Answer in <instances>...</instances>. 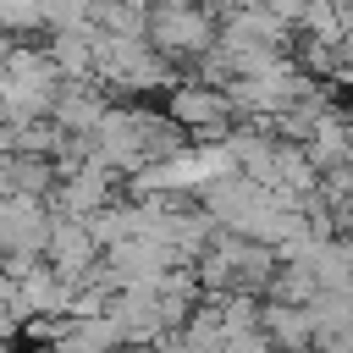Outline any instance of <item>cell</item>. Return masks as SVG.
<instances>
[{
    "label": "cell",
    "mask_w": 353,
    "mask_h": 353,
    "mask_svg": "<svg viewBox=\"0 0 353 353\" xmlns=\"http://www.w3.org/2000/svg\"><path fill=\"white\" fill-rule=\"evenodd\" d=\"M165 121H171L176 132L210 143V138H221V132L232 127V105H226L221 88H204V83H182V77H176V83L165 88Z\"/></svg>",
    "instance_id": "cell-1"
},
{
    "label": "cell",
    "mask_w": 353,
    "mask_h": 353,
    "mask_svg": "<svg viewBox=\"0 0 353 353\" xmlns=\"http://www.w3.org/2000/svg\"><path fill=\"white\" fill-rule=\"evenodd\" d=\"M83 6H94V0H83Z\"/></svg>",
    "instance_id": "cell-10"
},
{
    "label": "cell",
    "mask_w": 353,
    "mask_h": 353,
    "mask_svg": "<svg viewBox=\"0 0 353 353\" xmlns=\"http://www.w3.org/2000/svg\"><path fill=\"white\" fill-rule=\"evenodd\" d=\"M105 110H110V94H105L94 77H83V83H61L55 99H50V121H55L61 132H94Z\"/></svg>",
    "instance_id": "cell-2"
},
{
    "label": "cell",
    "mask_w": 353,
    "mask_h": 353,
    "mask_svg": "<svg viewBox=\"0 0 353 353\" xmlns=\"http://www.w3.org/2000/svg\"><path fill=\"white\" fill-rule=\"evenodd\" d=\"M149 22V0H94L88 6V28L105 39H143Z\"/></svg>",
    "instance_id": "cell-5"
},
{
    "label": "cell",
    "mask_w": 353,
    "mask_h": 353,
    "mask_svg": "<svg viewBox=\"0 0 353 353\" xmlns=\"http://www.w3.org/2000/svg\"><path fill=\"white\" fill-rule=\"evenodd\" d=\"M254 6H259L265 17H276L281 28H298V17H303V6H309V0H254Z\"/></svg>",
    "instance_id": "cell-8"
},
{
    "label": "cell",
    "mask_w": 353,
    "mask_h": 353,
    "mask_svg": "<svg viewBox=\"0 0 353 353\" xmlns=\"http://www.w3.org/2000/svg\"><path fill=\"white\" fill-rule=\"evenodd\" d=\"M44 55H50V66H55V77H61V83H83V77H94V28L50 33Z\"/></svg>",
    "instance_id": "cell-4"
},
{
    "label": "cell",
    "mask_w": 353,
    "mask_h": 353,
    "mask_svg": "<svg viewBox=\"0 0 353 353\" xmlns=\"http://www.w3.org/2000/svg\"><path fill=\"white\" fill-rule=\"evenodd\" d=\"M259 336L270 353H303L309 347V314L303 309H287V303H265L259 298Z\"/></svg>",
    "instance_id": "cell-3"
},
{
    "label": "cell",
    "mask_w": 353,
    "mask_h": 353,
    "mask_svg": "<svg viewBox=\"0 0 353 353\" xmlns=\"http://www.w3.org/2000/svg\"><path fill=\"white\" fill-rule=\"evenodd\" d=\"M6 171H11V193L44 204L50 188H55V165L50 160H28V154H6Z\"/></svg>",
    "instance_id": "cell-6"
},
{
    "label": "cell",
    "mask_w": 353,
    "mask_h": 353,
    "mask_svg": "<svg viewBox=\"0 0 353 353\" xmlns=\"http://www.w3.org/2000/svg\"><path fill=\"white\" fill-rule=\"evenodd\" d=\"M11 193V171H6V154H0V199Z\"/></svg>",
    "instance_id": "cell-9"
},
{
    "label": "cell",
    "mask_w": 353,
    "mask_h": 353,
    "mask_svg": "<svg viewBox=\"0 0 353 353\" xmlns=\"http://www.w3.org/2000/svg\"><path fill=\"white\" fill-rule=\"evenodd\" d=\"M44 0H0V33L11 39V33H33V28H44V11H39Z\"/></svg>",
    "instance_id": "cell-7"
}]
</instances>
